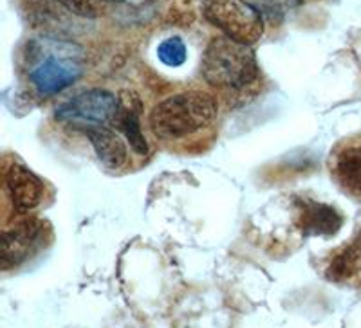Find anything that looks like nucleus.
Listing matches in <instances>:
<instances>
[{
    "mask_svg": "<svg viewBox=\"0 0 361 328\" xmlns=\"http://www.w3.org/2000/svg\"><path fill=\"white\" fill-rule=\"evenodd\" d=\"M118 119H121V128L127 134L130 146L137 153H147V141H145L143 132H141L140 115H137L135 108L125 107L123 103H121V111H119Z\"/></svg>",
    "mask_w": 361,
    "mask_h": 328,
    "instance_id": "obj_11",
    "label": "nucleus"
},
{
    "mask_svg": "<svg viewBox=\"0 0 361 328\" xmlns=\"http://www.w3.org/2000/svg\"><path fill=\"white\" fill-rule=\"evenodd\" d=\"M109 2H125V0H109Z\"/></svg>",
    "mask_w": 361,
    "mask_h": 328,
    "instance_id": "obj_14",
    "label": "nucleus"
},
{
    "mask_svg": "<svg viewBox=\"0 0 361 328\" xmlns=\"http://www.w3.org/2000/svg\"><path fill=\"white\" fill-rule=\"evenodd\" d=\"M327 164L334 184L361 204V134L338 141L329 153Z\"/></svg>",
    "mask_w": 361,
    "mask_h": 328,
    "instance_id": "obj_6",
    "label": "nucleus"
},
{
    "mask_svg": "<svg viewBox=\"0 0 361 328\" xmlns=\"http://www.w3.org/2000/svg\"><path fill=\"white\" fill-rule=\"evenodd\" d=\"M300 226L305 234H324L331 236L341 227V215L334 208L316 202L302 201L298 206Z\"/></svg>",
    "mask_w": 361,
    "mask_h": 328,
    "instance_id": "obj_10",
    "label": "nucleus"
},
{
    "mask_svg": "<svg viewBox=\"0 0 361 328\" xmlns=\"http://www.w3.org/2000/svg\"><path fill=\"white\" fill-rule=\"evenodd\" d=\"M71 13L83 18H96L99 15L98 0H58Z\"/></svg>",
    "mask_w": 361,
    "mask_h": 328,
    "instance_id": "obj_13",
    "label": "nucleus"
},
{
    "mask_svg": "<svg viewBox=\"0 0 361 328\" xmlns=\"http://www.w3.org/2000/svg\"><path fill=\"white\" fill-rule=\"evenodd\" d=\"M202 76L215 89L244 91L259 80L260 70L250 46L228 37H219L206 47Z\"/></svg>",
    "mask_w": 361,
    "mask_h": 328,
    "instance_id": "obj_2",
    "label": "nucleus"
},
{
    "mask_svg": "<svg viewBox=\"0 0 361 328\" xmlns=\"http://www.w3.org/2000/svg\"><path fill=\"white\" fill-rule=\"evenodd\" d=\"M40 51L44 58H37L29 69V82L40 94H58L83 74L80 47L63 42H44V49Z\"/></svg>",
    "mask_w": 361,
    "mask_h": 328,
    "instance_id": "obj_3",
    "label": "nucleus"
},
{
    "mask_svg": "<svg viewBox=\"0 0 361 328\" xmlns=\"http://www.w3.org/2000/svg\"><path fill=\"white\" fill-rule=\"evenodd\" d=\"M2 175H4L6 195L9 197L15 213L27 215L40 204L44 197V184L24 164L17 160L4 163Z\"/></svg>",
    "mask_w": 361,
    "mask_h": 328,
    "instance_id": "obj_7",
    "label": "nucleus"
},
{
    "mask_svg": "<svg viewBox=\"0 0 361 328\" xmlns=\"http://www.w3.org/2000/svg\"><path fill=\"white\" fill-rule=\"evenodd\" d=\"M202 15L228 38L251 46L264 33V18L246 0H202Z\"/></svg>",
    "mask_w": 361,
    "mask_h": 328,
    "instance_id": "obj_4",
    "label": "nucleus"
},
{
    "mask_svg": "<svg viewBox=\"0 0 361 328\" xmlns=\"http://www.w3.org/2000/svg\"><path fill=\"white\" fill-rule=\"evenodd\" d=\"M217 119V101L202 91L173 94L156 105L150 114V130L164 144H185L190 137L208 132Z\"/></svg>",
    "mask_w": 361,
    "mask_h": 328,
    "instance_id": "obj_1",
    "label": "nucleus"
},
{
    "mask_svg": "<svg viewBox=\"0 0 361 328\" xmlns=\"http://www.w3.org/2000/svg\"><path fill=\"white\" fill-rule=\"evenodd\" d=\"M157 58L164 65L180 67L186 62V46L179 37L166 38L157 47Z\"/></svg>",
    "mask_w": 361,
    "mask_h": 328,
    "instance_id": "obj_12",
    "label": "nucleus"
},
{
    "mask_svg": "<svg viewBox=\"0 0 361 328\" xmlns=\"http://www.w3.org/2000/svg\"><path fill=\"white\" fill-rule=\"evenodd\" d=\"M44 234V224L37 218H22L2 233V269L24 263L37 251Z\"/></svg>",
    "mask_w": 361,
    "mask_h": 328,
    "instance_id": "obj_8",
    "label": "nucleus"
},
{
    "mask_svg": "<svg viewBox=\"0 0 361 328\" xmlns=\"http://www.w3.org/2000/svg\"><path fill=\"white\" fill-rule=\"evenodd\" d=\"M119 111L121 101L118 96L103 89H90L63 101L54 112V118L83 130L89 127H107L118 119Z\"/></svg>",
    "mask_w": 361,
    "mask_h": 328,
    "instance_id": "obj_5",
    "label": "nucleus"
},
{
    "mask_svg": "<svg viewBox=\"0 0 361 328\" xmlns=\"http://www.w3.org/2000/svg\"><path fill=\"white\" fill-rule=\"evenodd\" d=\"M82 132H85L92 146H94L96 153H98L99 160L107 168L119 170L128 163L127 144L119 137L118 132L109 127H89L83 128Z\"/></svg>",
    "mask_w": 361,
    "mask_h": 328,
    "instance_id": "obj_9",
    "label": "nucleus"
}]
</instances>
